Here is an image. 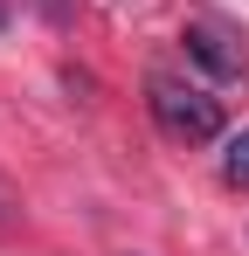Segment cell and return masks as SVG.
<instances>
[{"instance_id": "obj_4", "label": "cell", "mask_w": 249, "mask_h": 256, "mask_svg": "<svg viewBox=\"0 0 249 256\" xmlns=\"http://www.w3.org/2000/svg\"><path fill=\"white\" fill-rule=\"evenodd\" d=\"M42 14H48V21H70V0H35Z\"/></svg>"}, {"instance_id": "obj_1", "label": "cell", "mask_w": 249, "mask_h": 256, "mask_svg": "<svg viewBox=\"0 0 249 256\" xmlns=\"http://www.w3.org/2000/svg\"><path fill=\"white\" fill-rule=\"evenodd\" d=\"M146 104H152V118H160L166 138H187V146L222 138V97L208 84H194V76L152 70V76H146Z\"/></svg>"}, {"instance_id": "obj_5", "label": "cell", "mask_w": 249, "mask_h": 256, "mask_svg": "<svg viewBox=\"0 0 249 256\" xmlns=\"http://www.w3.org/2000/svg\"><path fill=\"white\" fill-rule=\"evenodd\" d=\"M0 228H7V201H0Z\"/></svg>"}, {"instance_id": "obj_6", "label": "cell", "mask_w": 249, "mask_h": 256, "mask_svg": "<svg viewBox=\"0 0 249 256\" xmlns=\"http://www.w3.org/2000/svg\"><path fill=\"white\" fill-rule=\"evenodd\" d=\"M0 21H7V14H0Z\"/></svg>"}, {"instance_id": "obj_2", "label": "cell", "mask_w": 249, "mask_h": 256, "mask_svg": "<svg viewBox=\"0 0 249 256\" xmlns=\"http://www.w3.org/2000/svg\"><path fill=\"white\" fill-rule=\"evenodd\" d=\"M180 48H187V62H201L214 84H236V76H249L242 42H236L222 21H187V28H180Z\"/></svg>"}, {"instance_id": "obj_3", "label": "cell", "mask_w": 249, "mask_h": 256, "mask_svg": "<svg viewBox=\"0 0 249 256\" xmlns=\"http://www.w3.org/2000/svg\"><path fill=\"white\" fill-rule=\"evenodd\" d=\"M222 180H228V187H249V132H228V146H222Z\"/></svg>"}]
</instances>
